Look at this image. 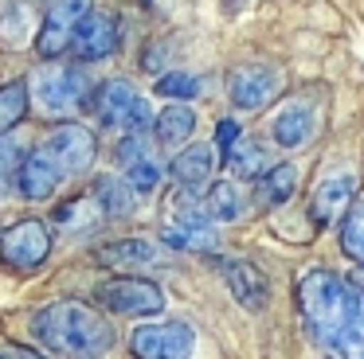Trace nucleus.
<instances>
[{
  "label": "nucleus",
  "instance_id": "27",
  "mask_svg": "<svg viewBox=\"0 0 364 359\" xmlns=\"http://www.w3.org/2000/svg\"><path fill=\"white\" fill-rule=\"evenodd\" d=\"M157 94L161 98H196L200 94V78L184 74V70H168L157 78Z\"/></svg>",
  "mask_w": 364,
  "mask_h": 359
},
{
  "label": "nucleus",
  "instance_id": "34",
  "mask_svg": "<svg viewBox=\"0 0 364 359\" xmlns=\"http://www.w3.org/2000/svg\"><path fill=\"white\" fill-rule=\"evenodd\" d=\"M348 281V289L356 293V301H360V309H364V265H356V273L353 277H345Z\"/></svg>",
  "mask_w": 364,
  "mask_h": 359
},
{
  "label": "nucleus",
  "instance_id": "24",
  "mask_svg": "<svg viewBox=\"0 0 364 359\" xmlns=\"http://www.w3.org/2000/svg\"><path fill=\"white\" fill-rule=\"evenodd\" d=\"M223 160L231 164V172H235L239 180H259L262 172L270 168V153L262 145H255V140H239Z\"/></svg>",
  "mask_w": 364,
  "mask_h": 359
},
{
  "label": "nucleus",
  "instance_id": "6",
  "mask_svg": "<svg viewBox=\"0 0 364 359\" xmlns=\"http://www.w3.org/2000/svg\"><path fill=\"white\" fill-rule=\"evenodd\" d=\"M95 12L90 0H48V12H43V23L36 31V55L40 59H59L71 47V35L79 31V23Z\"/></svg>",
  "mask_w": 364,
  "mask_h": 359
},
{
  "label": "nucleus",
  "instance_id": "21",
  "mask_svg": "<svg viewBox=\"0 0 364 359\" xmlns=\"http://www.w3.org/2000/svg\"><path fill=\"white\" fill-rule=\"evenodd\" d=\"M90 199L102 207V215H129L137 207V192L122 176H98L90 184Z\"/></svg>",
  "mask_w": 364,
  "mask_h": 359
},
{
  "label": "nucleus",
  "instance_id": "2",
  "mask_svg": "<svg viewBox=\"0 0 364 359\" xmlns=\"http://www.w3.org/2000/svg\"><path fill=\"white\" fill-rule=\"evenodd\" d=\"M298 304H301V320L306 332L317 343L329 348L333 336L345 328V320L356 309V293L348 289V281L333 270H309L298 285Z\"/></svg>",
  "mask_w": 364,
  "mask_h": 359
},
{
  "label": "nucleus",
  "instance_id": "14",
  "mask_svg": "<svg viewBox=\"0 0 364 359\" xmlns=\"http://www.w3.org/2000/svg\"><path fill=\"white\" fill-rule=\"evenodd\" d=\"M220 270H223V277H228L231 297H235V301L243 304V309H251V312L267 309V301H270V285H267V277H262L259 265L247 262V258H223Z\"/></svg>",
  "mask_w": 364,
  "mask_h": 359
},
{
  "label": "nucleus",
  "instance_id": "1",
  "mask_svg": "<svg viewBox=\"0 0 364 359\" xmlns=\"http://www.w3.org/2000/svg\"><path fill=\"white\" fill-rule=\"evenodd\" d=\"M32 336L48 355L59 359H102L118 343L110 316L87 309L82 301H51L36 309Z\"/></svg>",
  "mask_w": 364,
  "mask_h": 359
},
{
  "label": "nucleus",
  "instance_id": "3",
  "mask_svg": "<svg viewBox=\"0 0 364 359\" xmlns=\"http://www.w3.org/2000/svg\"><path fill=\"white\" fill-rule=\"evenodd\" d=\"M87 109L102 121V129H122V133H145L153 125L149 98H141L129 78H106L90 90Z\"/></svg>",
  "mask_w": 364,
  "mask_h": 359
},
{
  "label": "nucleus",
  "instance_id": "22",
  "mask_svg": "<svg viewBox=\"0 0 364 359\" xmlns=\"http://www.w3.org/2000/svg\"><path fill=\"white\" fill-rule=\"evenodd\" d=\"M55 223L63 226V231H75V234L90 231V226L102 223V207L90 199V192H82V195H75V199L59 203V207H55Z\"/></svg>",
  "mask_w": 364,
  "mask_h": 359
},
{
  "label": "nucleus",
  "instance_id": "16",
  "mask_svg": "<svg viewBox=\"0 0 364 359\" xmlns=\"http://www.w3.org/2000/svg\"><path fill=\"white\" fill-rule=\"evenodd\" d=\"M98 262L110 265V270H145V265L157 262V246H153L149 238H118V242H106L102 250H98Z\"/></svg>",
  "mask_w": 364,
  "mask_h": 359
},
{
  "label": "nucleus",
  "instance_id": "32",
  "mask_svg": "<svg viewBox=\"0 0 364 359\" xmlns=\"http://www.w3.org/2000/svg\"><path fill=\"white\" fill-rule=\"evenodd\" d=\"M235 145H239V121H231V117H223V121L215 125V148H220V153L228 156Z\"/></svg>",
  "mask_w": 364,
  "mask_h": 359
},
{
  "label": "nucleus",
  "instance_id": "20",
  "mask_svg": "<svg viewBox=\"0 0 364 359\" xmlns=\"http://www.w3.org/2000/svg\"><path fill=\"white\" fill-rule=\"evenodd\" d=\"M212 168H215L212 148H208V145H192V148H184V153L168 164V176H173L181 187H200V184L212 180Z\"/></svg>",
  "mask_w": 364,
  "mask_h": 359
},
{
  "label": "nucleus",
  "instance_id": "33",
  "mask_svg": "<svg viewBox=\"0 0 364 359\" xmlns=\"http://www.w3.org/2000/svg\"><path fill=\"white\" fill-rule=\"evenodd\" d=\"M0 359H48V355L36 348H24V343H0Z\"/></svg>",
  "mask_w": 364,
  "mask_h": 359
},
{
  "label": "nucleus",
  "instance_id": "31",
  "mask_svg": "<svg viewBox=\"0 0 364 359\" xmlns=\"http://www.w3.org/2000/svg\"><path fill=\"white\" fill-rule=\"evenodd\" d=\"M157 180H161L157 156H149V160H141V164H134V168H126V184L134 187V192H153V187H157Z\"/></svg>",
  "mask_w": 364,
  "mask_h": 359
},
{
  "label": "nucleus",
  "instance_id": "25",
  "mask_svg": "<svg viewBox=\"0 0 364 359\" xmlns=\"http://www.w3.org/2000/svg\"><path fill=\"white\" fill-rule=\"evenodd\" d=\"M329 348L337 351L341 359H364V309H360V301H356L353 316L345 320V328L333 336Z\"/></svg>",
  "mask_w": 364,
  "mask_h": 359
},
{
  "label": "nucleus",
  "instance_id": "30",
  "mask_svg": "<svg viewBox=\"0 0 364 359\" xmlns=\"http://www.w3.org/2000/svg\"><path fill=\"white\" fill-rule=\"evenodd\" d=\"M24 156V148L16 145L12 137H0V195L9 192V184L16 180V164Z\"/></svg>",
  "mask_w": 364,
  "mask_h": 359
},
{
  "label": "nucleus",
  "instance_id": "12",
  "mask_svg": "<svg viewBox=\"0 0 364 359\" xmlns=\"http://www.w3.org/2000/svg\"><path fill=\"white\" fill-rule=\"evenodd\" d=\"M79 62H98V59H110L118 51V20L110 12H90L87 20L79 23V31L71 35V47Z\"/></svg>",
  "mask_w": 364,
  "mask_h": 359
},
{
  "label": "nucleus",
  "instance_id": "18",
  "mask_svg": "<svg viewBox=\"0 0 364 359\" xmlns=\"http://www.w3.org/2000/svg\"><path fill=\"white\" fill-rule=\"evenodd\" d=\"M204 219L208 223H235L243 215V192H239L235 180H215L204 192Z\"/></svg>",
  "mask_w": 364,
  "mask_h": 359
},
{
  "label": "nucleus",
  "instance_id": "7",
  "mask_svg": "<svg viewBox=\"0 0 364 359\" xmlns=\"http://www.w3.org/2000/svg\"><path fill=\"white\" fill-rule=\"evenodd\" d=\"M192 348H196V332L184 320L141 324L129 332V355L134 359H188Z\"/></svg>",
  "mask_w": 364,
  "mask_h": 359
},
{
  "label": "nucleus",
  "instance_id": "8",
  "mask_svg": "<svg viewBox=\"0 0 364 359\" xmlns=\"http://www.w3.org/2000/svg\"><path fill=\"white\" fill-rule=\"evenodd\" d=\"M48 254H51V231L43 219H20L0 234V258H4V265H12L20 273L40 270L48 262Z\"/></svg>",
  "mask_w": 364,
  "mask_h": 359
},
{
  "label": "nucleus",
  "instance_id": "26",
  "mask_svg": "<svg viewBox=\"0 0 364 359\" xmlns=\"http://www.w3.org/2000/svg\"><path fill=\"white\" fill-rule=\"evenodd\" d=\"M341 250L356 265H364V203H356L341 215Z\"/></svg>",
  "mask_w": 364,
  "mask_h": 359
},
{
  "label": "nucleus",
  "instance_id": "19",
  "mask_svg": "<svg viewBox=\"0 0 364 359\" xmlns=\"http://www.w3.org/2000/svg\"><path fill=\"white\" fill-rule=\"evenodd\" d=\"M196 133V109L176 101V106H165L157 117H153V137L161 145H184V140Z\"/></svg>",
  "mask_w": 364,
  "mask_h": 359
},
{
  "label": "nucleus",
  "instance_id": "29",
  "mask_svg": "<svg viewBox=\"0 0 364 359\" xmlns=\"http://www.w3.org/2000/svg\"><path fill=\"white\" fill-rule=\"evenodd\" d=\"M28 35V23H24V8L20 4H9L4 20H0V47H20Z\"/></svg>",
  "mask_w": 364,
  "mask_h": 359
},
{
  "label": "nucleus",
  "instance_id": "17",
  "mask_svg": "<svg viewBox=\"0 0 364 359\" xmlns=\"http://www.w3.org/2000/svg\"><path fill=\"white\" fill-rule=\"evenodd\" d=\"M294 192H298V168H294L290 160L270 164V168L255 180V203H259V207H278V203H286Z\"/></svg>",
  "mask_w": 364,
  "mask_h": 359
},
{
  "label": "nucleus",
  "instance_id": "11",
  "mask_svg": "<svg viewBox=\"0 0 364 359\" xmlns=\"http://www.w3.org/2000/svg\"><path fill=\"white\" fill-rule=\"evenodd\" d=\"M317 133V98L314 94H298L278 109L274 125H270V137L282 148H301L306 140H314Z\"/></svg>",
  "mask_w": 364,
  "mask_h": 359
},
{
  "label": "nucleus",
  "instance_id": "13",
  "mask_svg": "<svg viewBox=\"0 0 364 359\" xmlns=\"http://www.w3.org/2000/svg\"><path fill=\"white\" fill-rule=\"evenodd\" d=\"M228 94H231V101H235V109H262L278 94V70L259 67V62L235 67L228 78Z\"/></svg>",
  "mask_w": 364,
  "mask_h": 359
},
{
  "label": "nucleus",
  "instance_id": "5",
  "mask_svg": "<svg viewBox=\"0 0 364 359\" xmlns=\"http://www.w3.org/2000/svg\"><path fill=\"white\" fill-rule=\"evenodd\" d=\"M40 153L55 164L59 180L63 176H82V172H90V164H95V156H98V137L79 121H63L59 129L48 133V140L40 145Z\"/></svg>",
  "mask_w": 364,
  "mask_h": 359
},
{
  "label": "nucleus",
  "instance_id": "9",
  "mask_svg": "<svg viewBox=\"0 0 364 359\" xmlns=\"http://www.w3.org/2000/svg\"><path fill=\"white\" fill-rule=\"evenodd\" d=\"M353 192H356V172L353 168H333L325 176H317L314 192H309V219L317 226H333L341 223L348 207H353Z\"/></svg>",
  "mask_w": 364,
  "mask_h": 359
},
{
  "label": "nucleus",
  "instance_id": "4",
  "mask_svg": "<svg viewBox=\"0 0 364 359\" xmlns=\"http://www.w3.org/2000/svg\"><path fill=\"white\" fill-rule=\"evenodd\" d=\"M95 297L106 312H118V316H157V312H165V289L149 277H137V273L102 281L95 289Z\"/></svg>",
  "mask_w": 364,
  "mask_h": 359
},
{
  "label": "nucleus",
  "instance_id": "28",
  "mask_svg": "<svg viewBox=\"0 0 364 359\" xmlns=\"http://www.w3.org/2000/svg\"><path fill=\"white\" fill-rule=\"evenodd\" d=\"M114 156H118L122 168H134V164L149 160V156H153L149 137H145V133H126V137L118 140V148H114Z\"/></svg>",
  "mask_w": 364,
  "mask_h": 359
},
{
  "label": "nucleus",
  "instance_id": "15",
  "mask_svg": "<svg viewBox=\"0 0 364 359\" xmlns=\"http://www.w3.org/2000/svg\"><path fill=\"white\" fill-rule=\"evenodd\" d=\"M12 184H16V192L24 195V199H51L55 187H59V172L40 148H32V153L20 156L16 180H12Z\"/></svg>",
  "mask_w": 364,
  "mask_h": 359
},
{
  "label": "nucleus",
  "instance_id": "23",
  "mask_svg": "<svg viewBox=\"0 0 364 359\" xmlns=\"http://www.w3.org/2000/svg\"><path fill=\"white\" fill-rule=\"evenodd\" d=\"M28 117V78H12L0 86V137H9Z\"/></svg>",
  "mask_w": 364,
  "mask_h": 359
},
{
  "label": "nucleus",
  "instance_id": "10",
  "mask_svg": "<svg viewBox=\"0 0 364 359\" xmlns=\"http://www.w3.org/2000/svg\"><path fill=\"white\" fill-rule=\"evenodd\" d=\"M95 82L87 78L82 67H55L40 78V98L51 114H71V109H87Z\"/></svg>",
  "mask_w": 364,
  "mask_h": 359
}]
</instances>
